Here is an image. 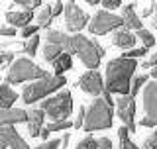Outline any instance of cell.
Returning <instances> with one entry per match:
<instances>
[{"instance_id": "6da1fadb", "label": "cell", "mask_w": 157, "mask_h": 149, "mask_svg": "<svg viewBox=\"0 0 157 149\" xmlns=\"http://www.w3.org/2000/svg\"><path fill=\"white\" fill-rule=\"evenodd\" d=\"M136 69H137L136 59L118 57V59L108 61V65H106V81H104L106 92L128 96L130 90H132V81H134Z\"/></svg>"}, {"instance_id": "7a4b0ae2", "label": "cell", "mask_w": 157, "mask_h": 149, "mask_svg": "<svg viewBox=\"0 0 157 149\" xmlns=\"http://www.w3.org/2000/svg\"><path fill=\"white\" fill-rule=\"evenodd\" d=\"M67 53L77 55L88 71H96V67L100 65V59L104 57V47L98 41H92V39L77 33V36H71V45H69Z\"/></svg>"}, {"instance_id": "3957f363", "label": "cell", "mask_w": 157, "mask_h": 149, "mask_svg": "<svg viewBox=\"0 0 157 149\" xmlns=\"http://www.w3.org/2000/svg\"><path fill=\"white\" fill-rule=\"evenodd\" d=\"M63 84H67L65 77H55V74H49V77L41 78V81L29 82L22 90V102L28 104V106H32V104L37 102V100H45V98L57 94L63 88Z\"/></svg>"}, {"instance_id": "277c9868", "label": "cell", "mask_w": 157, "mask_h": 149, "mask_svg": "<svg viewBox=\"0 0 157 149\" xmlns=\"http://www.w3.org/2000/svg\"><path fill=\"white\" fill-rule=\"evenodd\" d=\"M49 77L45 69H41L39 65L32 61V59H16V61L10 65L8 74H6V82L8 84H20V82H36L41 78Z\"/></svg>"}, {"instance_id": "5b68a950", "label": "cell", "mask_w": 157, "mask_h": 149, "mask_svg": "<svg viewBox=\"0 0 157 149\" xmlns=\"http://www.w3.org/2000/svg\"><path fill=\"white\" fill-rule=\"evenodd\" d=\"M41 108L43 112L51 118L53 122H67L69 116L73 114V96L69 90H59L57 94L41 100Z\"/></svg>"}, {"instance_id": "8992f818", "label": "cell", "mask_w": 157, "mask_h": 149, "mask_svg": "<svg viewBox=\"0 0 157 149\" xmlns=\"http://www.w3.org/2000/svg\"><path fill=\"white\" fill-rule=\"evenodd\" d=\"M112 126V108L104 102V98H94L92 104L86 108L85 118V132H96V130H108Z\"/></svg>"}, {"instance_id": "52a82bcc", "label": "cell", "mask_w": 157, "mask_h": 149, "mask_svg": "<svg viewBox=\"0 0 157 149\" xmlns=\"http://www.w3.org/2000/svg\"><path fill=\"white\" fill-rule=\"evenodd\" d=\"M122 28H124L122 16H116L108 10H98L92 16L90 24H88V32L92 36H104V33H110V32H118Z\"/></svg>"}, {"instance_id": "ba28073f", "label": "cell", "mask_w": 157, "mask_h": 149, "mask_svg": "<svg viewBox=\"0 0 157 149\" xmlns=\"http://www.w3.org/2000/svg\"><path fill=\"white\" fill-rule=\"evenodd\" d=\"M144 128H157V82H147L144 88Z\"/></svg>"}, {"instance_id": "9c48e42d", "label": "cell", "mask_w": 157, "mask_h": 149, "mask_svg": "<svg viewBox=\"0 0 157 149\" xmlns=\"http://www.w3.org/2000/svg\"><path fill=\"white\" fill-rule=\"evenodd\" d=\"M88 24H90V18H88V14L82 8H78V4H75V2L65 4V28L69 32H73L77 36Z\"/></svg>"}, {"instance_id": "30bf717a", "label": "cell", "mask_w": 157, "mask_h": 149, "mask_svg": "<svg viewBox=\"0 0 157 149\" xmlns=\"http://www.w3.org/2000/svg\"><path fill=\"white\" fill-rule=\"evenodd\" d=\"M116 114L130 132H136V98L134 96H120L116 100Z\"/></svg>"}, {"instance_id": "8fae6325", "label": "cell", "mask_w": 157, "mask_h": 149, "mask_svg": "<svg viewBox=\"0 0 157 149\" xmlns=\"http://www.w3.org/2000/svg\"><path fill=\"white\" fill-rule=\"evenodd\" d=\"M78 86H81L82 92L90 94V96H100V94H104V81H102L100 73L98 71H86L85 74H81V78H78Z\"/></svg>"}, {"instance_id": "7c38bea8", "label": "cell", "mask_w": 157, "mask_h": 149, "mask_svg": "<svg viewBox=\"0 0 157 149\" xmlns=\"http://www.w3.org/2000/svg\"><path fill=\"white\" fill-rule=\"evenodd\" d=\"M0 139L6 143V147H10V149H32L26 143V139H24V137L16 132V128H14V126L0 128Z\"/></svg>"}, {"instance_id": "4fadbf2b", "label": "cell", "mask_w": 157, "mask_h": 149, "mask_svg": "<svg viewBox=\"0 0 157 149\" xmlns=\"http://www.w3.org/2000/svg\"><path fill=\"white\" fill-rule=\"evenodd\" d=\"M28 124V112L22 108H0V128L14 126V124Z\"/></svg>"}, {"instance_id": "5bb4252c", "label": "cell", "mask_w": 157, "mask_h": 149, "mask_svg": "<svg viewBox=\"0 0 157 149\" xmlns=\"http://www.w3.org/2000/svg\"><path fill=\"white\" fill-rule=\"evenodd\" d=\"M45 116L47 114L41 110V108H32V110L28 112V133L32 137H37L41 136L43 132V122H45Z\"/></svg>"}, {"instance_id": "9a60e30c", "label": "cell", "mask_w": 157, "mask_h": 149, "mask_svg": "<svg viewBox=\"0 0 157 149\" xmlns=\"http://www.w3.org/2000/svg\"><path fill=\"white\" fill-rule=\"evenodd\" d=\"M32 18H33V12H26V10H10V12H6V22L12 28L24 29L32 26Z\"/></svg>"}, {"instance_id": "2e32d148", "label": "cell", "mask_w": 157, "mask_h": 149, "mask_svg": "<svg viewBox=\"0 0 157 149\" xmlns=\"http://www.w3.org/2000/svg\"><path fill=\"white\" fill-rule=\"evenodd\" d=\"M122 20H124V28L126 29H136V32H140L141 28V18L136 14V4H124L122 6Z\"/></svg>"}, {"instance_id": "e0dca14e", "label": "cell", "mask_w": 157, "mask_h": 149, "mask_svg": "<svg viewBox=\"0 0 157 149\" xmlns=\"http://www.w3.org/2000/svg\"><path fill=\"white\" fill-rule=\"evenodd\" d=\"M136 36L130 32V29H126V28H122V29H118V32L112 33V43H114L116 47H120V49H134L136 45Z\"/></svg>"}, {"instance_id": "ac0fdd59", "label": "cell", "mask_w": 157, "mask_h": 149, "mask_svg": "<svg viewBox=\"0 0 157 149\" xmlns=\"http://www.w3.org/2000/svg\"><path fill=\"white\" fill-rule=\"evenodd\" d=\"M45 39H47V43H53V45L63 47V51H65V53L69 51V45H71V36H67V33L57 32V29H47Z\"/></svg>"}, {"instance_id": "d6986e66", "label": "cell", "mask_w": 157, "mask_h": 149, "mask_svg": "<svg viewBox=\"0 0 157 149\" xmlns=\"http://www.w3.org/2000/svg\"><path fill=\"white\" fill-rule=\"evenodd\" d=\"M18 100V92L12 90L8 82H2L0 84V108H12V104Z\"/></svg>"}, {"instance_id": "ffe728a7", "label": "cell", "mask_w": 157, "mask_h": 149, "mask_svg": "<svg viewBox=\"0 0 157 149\" xmlns=\"http://www.w3.org/2000/svg\"><path fill=\"white\" fill-rule=\"evenodd\" d=\"M71 69H73V59H71L69 53H63V55L53 63V73H55V77H63V73L71 71Z\"/></svg>"}, {"instance_id": "44dd1931", "label": "cell", "mask_w": 157, "mask_h": 149, "mask_svg": "<svg viewBox=\"0 0 157 149\" xmlns=\"http://www.w3.org/2000/svg\"><path fill=\"white\" fill-rule=\"evenodd\" d=\"M69 128H75V124L73 122H51V124H47L45 128H43V132H41V137L47 141V136L49 133H53V132H67Z\"/></svg>"}, {"instance_id": "7402d4cb", "label": "cell", "mask_w": 157, "mask_h": 149, "mask_svg": "<svg viewBox=\"0 0 157 149\" xmlns=\"http://www.w3.org/2000/svg\"><path fill=\"white\" fill-rule=\"evenodd\" d=\"M63 47H59V45H53V43H45V47H43V59H45L47 63H55L59 57L63 55Z\"/></svg>"}, {"instance_id": "603a6c76", "label": "cell", "mask_w": 157, "mask_h": 149, "mask_svg": "<svg viewBox=\"0 0 157 149\" xmlns=\"http://www.w3.org/2000/svg\"><path fill=\"white\" fill-rule=\"evenodd\" d=\"M36 20H37V26H39V28H45V29H49V26H51V22H53L51 4L39 10V14H37V18H36Z\"/></svg>"}, {"instance_id": "cb8c5ba5", "label": "cell", "mask_w": 157, "mask_h": 149, "mask_svg": "<svg viewBox=\"0 0 157 149\" xmlns=\"http://www.w3.org/2000/svg\"><path fill=\"white\" fill-rule=\"evenodd\" d=\"M118 137H120V149H141L130 139V130H128L126 126H122L120 130H118Z\"/></svg>"}, {"instance_id": "d4e9b609", "label": "cell", "mask_w": 157, "mask_h": 149, "mask_svg": "<svg viewBox=\"0 0 157 149\" xmlns=\"http://www.w3.org/2000/svg\"><path fill=\"white\" fill-rule=\"evenodd\" d=\"M136 37L141 41V45H144L145 49H151V47L157 43V39L153 37V33H151L149 29H140V32L136 33Z\"/></svg>"}, {"instance_id": "484cf974", "label": "cell", "mask_w": 157, "mask_h": 149, "mask_svg": "<svg viewBox=\"0 0 157 149\" xmlns=\"http://www.w3.org/2000/svg\"><path fill=\"white\" fill-rule=\"evenodd\" d=\"M37 49H39V36H33L32 39H26L22 51L26 53V55H32V57H33V55L37 53Z\"/></svg>"}, {"instance_id": "4316f807", "label": "cell", "mask_w": 157, "mask_h": 149, "mask_svg": "<svg viewBox=\"0 0 157 149\" xmlns=\"http://www.w3.org/2000/svg\"><path fill=\"white\" fill-rule=\"evenodd\" d=\"M147 84V74H137L134 77V81H132V90H130V96L136 98V94L141 90V88H145Z\"/></svg>"}, {"instance_id": "83f0119b", "label": "cell", "mask_w": 157, "mask_h": 149, "mask_svg": "<svg viewBox=\"0 0 157 149\" xmlns=\"http://www.w3.org/2000/svg\"><path fill=\"white\" fill-rule=\"evenodd\" d=\"M14 6H22V10H26V12H33L37 6H41V2L39 0H16Z\"/></svg>"}, {"instance_id": "f1b7e54d", "label": "cell", "mask_w": 157, "mask_h": 149, "mask_svg": "<svg viewBox=\"0 0 157 149\" xmlns=\"http://www.w3.org/2000/svg\"><path fill=\"white\" fill-rule=\"evenodd\" d=\"M96 145H98V139H94L92 136H86L77 143L75 149H96Z\"/></svg>"}, {"instance_id": "f546056e", "label": "cell", "mask_w": 157, "mask_h": 149, "mask_svg": "<svg viewBox=\"0 0 157 149\" xmlns=\"http://www.w3.org/2000/svg\"><path fill=\"white\" fill-rule=\"evenodd\" d=\"M14 61H16V59H14V53H8V51H0V69H4V67L12 65ZM8 69H10V67H8Z\"/></svg>"}, {"instance_id": "4dcf8cb0", "label": "cell", "mask_w": 157, "mask_h": 149, "mask_svg": "<svg viewBox=\"0 0 157 149\" xmlns=\"http://www.w3.org/2000/svg\"><path fill=\"white\" fill-rule=\"evenodd\" d=\"M145 53H147V49L140 47V49H130V51L122 53V57H124V59H137V57H144Z\"/></svg>"}, {"instance_id": "1f68e13d", "label": "cell", "mask_w": 157, "mask_h": 149, "mask_svg": "<svg viewBox=\"0 0 157 149\" xmlns=\"http://www.w3.org/2000/svg\"><path fill=\"white\" fill-rule=\"evenodd\" d=\"M39 28L37 24H32V26H28V28H24L22 29V37H26V39H32L33 36H37V32H39Z\"/></svg>"}, {"instance_id": "d6a6232c", "label": "cell", "mask_w": 157, "mask_h": 149, "mask_svg": "<svg viewBox=\"0 0 157 149\" xmlns=\"http://www.w3.org/2000/svg\"><path fill=\"white\" fill-rule=\"evenodd\" d=\"M141 149H157V128L153 130V133H151V136L144 141Z\"/></svg>"}, {"instance_id": "836d02e7", "label": "cell", "mask_w": 157, "mask_h": 149, "mask_svg": "<svg viewBox=\"0 0 157 149\" xmlns=\"http://www.w3.org/2000/svg\"><path fill=\"white\" fill-rule=\"evenodd\" d=\"M85 118H86V108H85V106H81V108H78V114H77V118H75V122H73V124H75V128H77V130H81V128L85 126Z\"/></svg>"}, {"instance_id": "e575fe53", "label": "cell", "mask_w": 157, "mask_h": 149, "mask_svg": "<svg viewBox=\"0 0 157 149\" xmlns=\"http://www.w3.org/2000/svg\"><path fill=\"white\" fill-rule=\"evenodd\" d=\"M59 145H61V139H49L41 145H37L36 149H59Z\"/></svg>"}, {"instance_id": "d590c367", "label": "cell", "mask_w": 157, "mask_h": 149, "mask_svg": "<svg viewBox=\"0 0 157 149\" xmlns=\"http://www.w3.org/2000/svg\"><path fill=\"white\" fill-rule=\"evenodd\" d=\"M100 4H102L106 10H116V8L124 6V4H122V0H102Z\"/></svg>"}, {"instance_id": "8d00e7d4", "label": "cell", "mask_w": 157, "mask_h": 149, "mask_svg": "<svg viewBox=\"0 0 157 149\" xmlns=\"http://www.w3.org/2000/svg\"><path fill=\"white\" fill-rule=\"evenodd\" d=\"M51 14H53V18H57L59 14H65V4L63 2H53L51 4Z\"/></svg>"}, {"instance_id": "74e56055", "label": "cell", "mask_w": 157, "mask_h": 149, "mask_svg": "<svg viewBox=\"0 0 157 149\" xmlns=\"http://www.w3.org/2000/svg\"><path fill=\"white\" fill-rule=\"evenodd\" d=\"M0 36H4V37H14L16 36V28H12V26H0Z\"/></svg>"}, {"instance_id": "f35d334b", "label": "cell", "mask_w": 157, "mask_h": 149, "mask_svg": "<svg viewBox=\"0 0 157 149\" xmlns=\"http://www.w3.org/2000/svg\"><path fill=\"white\" fill-rule=\"evenodd\" d=\"M96 149H112V141L108 139V137H100V139H98Z\"/></svg>"}, {"instance_id": "ab89813d", "label": "cell", "mask_w": 157, "mask_h": 149, "mask_svg": "<svg viewBox=\"0 0 157 149\" xmlns=\"http://www.w3.org/2000/svg\"><path fill=\"white\" fill-rule=\"evenodd\" d=\"M141 67H144V69H149V67H157V53H153L149 61H145V63H144Z\"/></svg>"}, {"instance_id": "60d3db41", "label": "cell", "mask_w": 157, "mask_h": 149, "mask_svg": "<svg viewBox=\"0 0 157 149\" xmlns=\"http://www.w3.org/2000/svg\"><path fill=\"white\" fill-rule=\"evenodd\" d=\"M102 98H104V102H106L110 108L114 106V100H112V94H110V92H106V90H104V94H102Z\"/></svg>"}, {"instance_id": "b9f144b4", "label": "cell", "mask_w": 157, "mask_h": 149, "mask_svg": "<svg viewBox=\"0 0 157 149\" xmlns=\"http://www.w3.org/2000/svg\"><path fill=\"white\" fill-rule=\"evenodd\" d=\"M151 26L157 29V14H153V16H151Z\"/></svg>"}, {"instance_id": "7bdbcfd3", "label": "cell", "mask_w": 157, "mask_h": 149, "mask_svg": "<svg viewBox=\"0 0 157 149\" xmlns=\"http://www.w3.org/2000/svg\"><path fill=\"white\" fill-rule=\"evenodd\" d=\"M151 77H153V78H155V82H157V67H155V69H151Z\"/></svg>"}, {"instance_id": "ee69618b", "label": "cell", "mask_w": 157, "mask_h": 149, "mask_svg": "<svg viewBox=\"0 0 157 149\" xmlns=\"http://www.w3.org/2000/svg\"><path fill=\"white\" fill-rule=\"evenodd\" d=\"M0 149H6V143H4L2 139H0Z\"/></svg>"}, {"instance_id": "f6af8a7d", "label": "cell", "mask_w": 157, "mask_h": 149, "mask_svg": "<svg viewBox=\"0 0 157 149\" xmlns=\"http://www.w3.org/2000/svg\"><path fill=\"white\" fill-rule=\"evenodd\" d=\"M151 6H153V12L157 14V2H153V4H151Z\"/></svg>"}]
</instances>
